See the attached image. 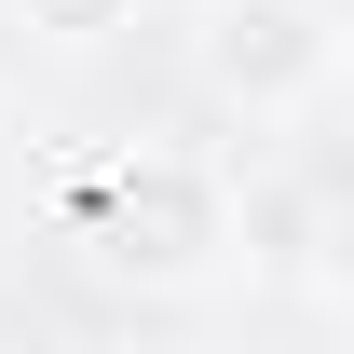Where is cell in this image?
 <instances>
[{
	"mask_svg": "<svg viewBox=\"0 0 354 354\" xmlns=\"http://www.w3.org/2000/svg\"><path fill=\"white\" fill-rule=\"evenodd\" d=\"M68 245H82L109 286H205V272L245 245V205H232L218 164L191 150H123L68 191Z\"/></svg>",
	"mask_w": 354,
	"mask_h": 354,
	"instance_id": "obj_1",
	"label": "cell"
},
{
	"mask_svg": "<svg viewBox=\"0 0 354 354\" xmlns=\"http://www.w3.org/2000/svg\"><path fill=\"white\" fill-rule=\"evenodd\" d=\"M354 68V28H341V0H205L191 14V82L218 95L232 123H313L327 95H341Z\"/></svg>",
	"mask_w": 354,
	"mask_h": 354,
	"instance_id": "obj_2",
	"label": "cell"
},
{
	"mask_svg": "<svg viewBox=\"0 0 354 354\" xmlns=\"http://www.w3.org/2000/svg\"><path fill=\"white\" fill-rule=\"evenodd\" d=\"M14 14V41H41V55H109L136 28V0H0Z\"/></svg>",
	"mask_w": 354,
	"mask_h": 354,
	"instance_id": "obj_3",
	"label": "cell"
}]
</instances>
